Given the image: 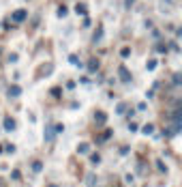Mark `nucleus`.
<instances>
[{
	"label": "nucleus",
	"instance_id": "1",
	"mask_svg": "<svg viewBox=\"0 0 182 187\" xmlns=\"http://www.w3.org/2000/svg\"><path fill=\"white\" fill-rule=\"evenodd\" d=\"M26 17H28V11H26V9H17V11H13V15H11L13 22H24Z\"/></svg>",
	"mask_w": 182,
	"mask_h": 187
},
{
	"label": "nucleus",
	"instance_id": "2",
	"mask_svg": "<svg viewBox=\"0 0 182 187\" xmlns=\"http://www.w3.org/2000/svg\"><path fill=\"white\" fill-rule=\"evenodd\" d=\"M118 75H120L122 82H131V73H129L126 67H120V69H118Z\"/></svg>",
	"mask_w": 182,
	"mask_h": 187
},
{
	"label": "nucleus",
	"instance_id": "3",
	"mask_svg": "<svg viewBox=\"0 0 182 187\" xmlns=\"http://www.w3.org/2000/svg\"><path fill=\"white\" fill-rule=\"evenodd\" d=\"M9 95H11V97H19V95H21V88H19V86H11V88H9Z\"/></svg>",
	"mask_w": 182,
	"mask_h": 187
},
{
	"label": "nucleus",
	"instance_id": "4",
	"mask_svg": "<svg viewBox=\"0 0 182 187\" xmlns=\"http://www.w3.org/2000/svg\"><path fill=\"white\" fill-rule=\"evenodd\" d=\"M54 135H56V129L49 125L47 129H45V138H47V140H54Z\"/></svg>",
	"mask_w": 182,
	"mask_h": 187
},
{
	"label": "nucleus",
	"instance_id": "5",
	"mask_svg": "<svg viewBox=\"0 0 182 187\" xmlns=\"http://www.w3.org/2000/svg\"><path fill=\"white\" fill-rule=\"evenodd\" d=\"M88 69H90V71H97V69H99V60H97V58H92V60L88 62Z\"/></svg>",
	"mask_w": 182,
	"mask_h": 187
},
{
	"label": "nucleus",
	"instance_id": "6",
	"mask_svg": "<svg viewBox=\"0 0 182 187\" xmlns=\"http://www.w3.org/2000/svg\"><path fill=\"white\" fill-rule=\"evenodd\" d=\"M5 129H9V131L15 129V121H13V119H7V121H5Z\"/></svg>",
	"mask_w": 182,
	"mask_h": 187
},
{
	"label": "nucleus",
	"instance_id": "7",
	"mask_svg": "<svg viewBox=\"0 0 182 187\" xmlns=\"http://www.w3.org/2000/svg\"><path fill=\"white\" fill-rule=\"evenodd\" d=\"M77 151H79V153H88V151H90V144H88V142H81V144L77 146Z\"/></svg>",
	"mask_w": 182,
	"mask_h": 187
},
{
	"label": "nucleus",
	"instance_id": "8",
	"mask_svg": "<svg viewBox=\"0 0 182 187\" xmlns=\"http://www.w3.org/2000/svg\"><path fill=\"white\" fill-rule=\"evenodd\" d=\"M101 35H103V26H99V28H97V32H94V43H97V41H101Z\"/></svg>",
	"mask_w": 182,
	"mask_h": 187
},
{
	"label": "nucleus",
	"instance_id": "9",
	"mask_svg": "<svg viewBox=\"0 0 182 187\" xmlns=\"http://www.w3.org/2000/svg\"><path fill=\"white\" fill-rule=\"evenodd\" d=\"M152 131H154V125H150V123H148V125H144V133H146V135H148V133H152Z\"/></svg>",
	"mask_w": 182,
	"mask_h": 187
},
{
	"label": "nucleus",
	"instance_id": "10",
	"mask_svg": "<svg viewBox=\"0 0 182 187\" xmlns=\"http://www.w3.org/2000/svg\"><path fill=\"white\" fill-rule=\"evenodd\" d=\"M97 121H99V125H103V123H105V114H103V112H99V114H97Z\"/></svg>",
	"mask_w": 182,
	"mask_h": 187
},
{
	"label": "nucleus",
	"instance_id": "11",
	"mask_svg": "<svg viewBox=\"0 0 182 187\" xmlns=\"http://www.w3.org/2000/svg\"><path fill=\"white\" fill-rule=\"evenodd\" d=\"M41 168H43L41 161H34V163H32V170H34V172H41Z\"/></svg>",
	"mask_w": 182,
	"mask_h": 187
},
{
	"label": "nucleus",
	"instance_id": "12",
	"mask_svg": "<svg viewBox=\"0 0 182 187\" xmlns=\"http://www.w3.org/2000/svg\"><path fill=\"white\" fill-rule=\"evenodd\" d=\"M75 11H77V13H84V15H86V5H77V9H75Z\"/></svg>",
	"mask_w": 182,
	"mask_h": 187
},
{
	"label": "nucleus",
	"instance_id": "13",
	"mask_svg": "<svg viewBox=\"0 0 182 187\" xmlns=\"http://www.w3.org/2000/svg\"><path fill=\"white\" fill-rule=\"evenodd\" d=\"M156 168L161 170V172H165V163H163V161H156Z\"/></svg>",
	"mask_w": 182,
	"mask_h": 187
},
{
	"label": "nucleus",
	"instance_id": "14",
	"mask_svg": "<svg viewBox=\"0 0 182 187\" xmlns=\"http://www.w3.org/2000/svg\"><path fill=\"white\" fill-rule=\"evenodd\" d=\"M58 15H60V17L66 15V7H58Z\"/></svg>",
	"mask_w": 182,
	"mask_h": 187
},
{
	"label": "nucleus",
	"instance_id": "15",
	"mask_svg": "<svg viewBox=\"0 0 182 187\" xmlns=\"http://www.w3.org/2000/svg\"><path fill=\"white\" fill-rule=\"evenodd\" d=\"M126 56H131V50H129V48L122 50V58H126Z\"/></svg>",
	"mask_w": 182,
	"mask_h": 187
},
{
	"label": "nucleus",
	"instance_id": "16",
	"mask_svg": "<svg viewBox=\"0 0 182 187\" xmlns=\"http://www.w3.org/2000/svg\"><path fill=\"white\" fill-rule=\"evenodd\" d=\"M69 60H71V62H73V65H77V67H81V65H79V60H77V56H71V58H69Z\"/></svg>",
	"mask_w": 182,
	"mask_h": 187
},
{
	"label": "nucleus",
	"instance_id": "17",
	"mask_svg": "<svg viewBox=\"0 0 182 187\" xmlns=\"http://www.w3.org/2000/svg\"><path fill=\"white\" fill-rule=\"evenodd\" d=\"M154 67H156V60H154V58H152V60H148V69H154Z\"/></svg>",
	"mask_w": 182,
	"mask_h": 187
},
{
	"label": "nucleus",
	"instance_id": "18",
	"mask_svg": "<svg viewBox=\"0 0 182 187\" xmlns=\"http://www.w3.org/2000/svg\"><path fill=\"white\" fill-rule=\"evenodd\" d=\"M124 110H126V103H120V105H118V112H120V114H122V112H124Z\"/></svg>",
	"mask_w": 182,
	"mask_h": 187
},
{
	"label": "nucleus",
	"instance_id": "19",
	"mask_svg": "<svg viewBox=\"0 0 182 187\" xmlns=\"http://www.w3.org/2000/svg\"><path fill=\"white\" fill-rule=\"evenodd\" d=\"M133 2H135V0H126V2H124V5H126V7H131Z\"/></svg>",
	"mask_w": 182,
	"mask_h": 187
},
{
	"label": "nucleus",
	"instance_id": "20",
	"mask_svg": "<svg viewBox=\"0 0 182 187\" xmlns=\"http://www.w3.org/2000/svg\"><path fill=\"white\" fill-rule=\"evenodd\" d=\"M0 151H2V149H0Z\"/></svg>",
	"mask_w": 182,
	"mask_h": 187
}]
</instances>
